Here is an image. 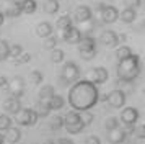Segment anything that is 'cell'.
I'll use <instances>...</instances> for the list:
<instances>
[{
	"label": "cell",
	"instance_id": "1",
	"mask_svg": "<svg viewBox=\"0 0 145 144\" xmlns=\"http://www.w3.org/2000/svg\"><path fill=\"white\" fill-rule=\"evenodd\" d=\"M99 90L95 84H91L86 79H80L77 82H73L69 89V97L67 102L72 106L73 111H90L98 103L99 100Z\"/></svg>",
	"mask_w": 145,
	"mask_h": 144
},
{
	"label": "cell",
	"instance_id": "2",
	"mask_svg": "<svg viewBox=\"0 0 145 144\" xmlns=\"http://www.w3.org/2000/svg\"><path fill=\"white\" fill-rule=\"evenodd\" d=\"M116 74H118L119 82H124V84L134 82L140 75V57L137 54H132L131 57L119 61Z\"/></svg>",
	"mask_w": 145,
	"mask_h": 144
},
{
	"label": "cell",
	"instance_id": "3",
	"mask_svg": "<svg viewBox=\"0 0 145 144\" xmlns=\"http://www.w3.org/2000/svg\"><path fill=\"white\" fill-rule=\"evenodd\" d=\"M78 54L83 61H91L96 56V39L90 34H83L78 44Z\"/></svg>",
	"mask_w": 145,
	"mask_h": 144
},
{
	"label": "cell",
	"instance_id": "4",
	"mask_svg": "<svg viewBox=\"0 0 145 144\" xmlns=\"http://www.w3.org/2000/svg\"><path fill=\"white\" fill-rule=\"evenodd\" d=\"M80 79V67L73 61H67L60 71V80L64 84H73Z\"/></svg>",
	"mask_w": 145,
	"mask_h": 144
},
{
	"label": "cell",
	"instance_id": "5",
	"mask_svg": "<svg viewBox=\"0 0 145 144\" xmlns=\"http://www.w3.org/2000/svg\"><path fill=\"white\" fill-rule=\"evenodd\" d=\"M86 80H90L91 84H95L96 87L101 84H106L108 80H109V72L106 67L103 65H98V67H95L91 71L88 72V75H86Z\"/></svg>",
	"mask_w": 145,
	"mask_h": 144
},
{
	"label": "cell",
	"instance_id": "6",
	"mask_svg": "<svg viewBox=\"0 0 145 144\" xmlns=\"http://www.w3.org/2000/svg\"><path fill=\"white\" fill-rule=\"evenodd\" d=\"M25 80L21 75H15L12 80H8V85H7V90L10 93V97L13 98H21L23 93H25Z\"/></svg>",
	"mask_w": 145,
	"mask_h": 144
},
{
	"label": "cell",
	"instance_id": "7",
	"mask_svg": "<svg viewBox=\"0 0 145 144\" xmlns=\"http://www.w3.org/2000/svg\"><path fill=\"white\" fill-rule=\"evenodd\" d=\"M106 102L109 103L111 108H122L125 105V92L122 89H114L106 95Z\"/></svg>",
	"mask_w": 145,
	"mask_h": 144
},
{
	"label": "cell",
	"instance_id": "8",
	"mask_svg": "<svg viewBox=\"0 0 145 144\" xmlns=\"http://www.w3.org/2000/svg\"><path fill=\"white\" fill-rule=\"evenodd\" d=\"M98 15H99V18H101V21H103V23H106V25H111V23H114V21H118L119 10L114 5H103L101 12H99Z\"/></svg>",
	"mask_w": 145,
	"mask_h": 144
},
{
	"label": "cell",
	"instance_id": "9",
	"mask_svg": "<svg viewBox=\"0 0 145 144\" xmlns=\"http://www.w3.org/2000/svg\"><path fill=\"white\" fill-rule=\"evenodd\" d=\"M82 38H83V33L80 31L78 28H75L73 25L62 31V39L65 41L67 44H78L82 41Z\"/></svg>",
	"mask_w": 145,
	"mask_h": 144
},
{
	"label": "cell",
	"instance_id": "10",
	"mask_svg": "<svg viewBox=\"0 0 145 144\" xmlns=\"http://www.w3.org/2000/svg\"><path fill=\"white\" fill-rule=\"evenodd\" d=\"M138 116H140V113H138L137 108H134V106H127V108L122 110L119 121H121V123H124V126H129V124H135V123H137Z\"/></svg>",
	"mask_w": 145,
	"mask_h": 144
},
{
	"label": "cell",
	"instance_id": "11",
	"mask_svg": "<svg viewBox=\"0 0 145 144\" xmlns=\"http://www.w3.org/2000/svg\"><path fill=\"white\" fill-rule=\"evenodd\" d=\"M93 17V12L90 7L86 5H80L75 8V12H73V20L77 21V23H80V25H83V23H88L90 20H91Z\"/></svg>",
	"mask_w": 145,
	"mask_h": 144
},
{
	"label": "cell",
	"instance_id": "12",
	"mask_svg": "<svg viewBox=\"0 0 145 144\" xmlns=\"http://www.w3.org/2000/svg\"><path fill=\"white\" fill-rule=\"evenodd\" d=\"M98 41L105 48H116V46H119L118 44V33L111 31V30H106V31L101 33Z\"/></svg>",
	"mask_w": 145,
	"mask_h": 144
},
{
	"label": "cell",
	"instance_id": "13",
	"mask_svg": "<svg viewBox=\"0 0 145 144\" xmlns=\"http://www.w3.org/2000/svg\"><path fill=\"white\" fill-rule=\"evenodd\" d=\"M5 17L10 18H16L21 15V7L18 0H5V10H3Z\"/></svg>",
	"mask_w": 145,
	"mask_h": 144
},
{
	"label": "cell",
	"instance_id": "14",
	"mask_svg": "<svg viewBox=\"0 0 145 144\" xmlns=\"http://www.w3.org/2000/svg\"><path fill=\"white\" fill-rule=\"evenodd\" d=\"M13 116L18 126H31V108H20Z\"/></svg>",
	"mask_w": 145,
	"mask_h": 144
},
{
	"label": "cell",
	"instance_id": "15",
	"mask_svg": "<svg viewBox=\"0 0 145 144\" xmlns=\"http://www.w3.org/2000/svg\"><path fill=\"white\" fill-rule=\"evenodd\" d=\"M3 137H5V143L8 144H16L21 141V129L20 128H15L10 126L7 131H3Z\"/></svg>",
	"mask_w": 145,
	"mask_h": 144
},
{
	"label": "cell",
	"instance_id": "16",
	"mask_svg": "<svg viewBox=\"0 0 145 144\" xmlns=\"http://www.w3.org/2000/svg\"><path fill=\"white\" fill-rule=\"evenodd\" d=\"M3 108H5V111H7L8 115H15V113H16V111H20V108H23V106H21L20 98L8 97L7 100L3 102Z\"/></svg>",
	"mask_w": 145,
	"mask_h": 144
},
{
	"label": "cell",
	"instance_id": "17",
	"mask_svg": "<svg viewBox=\"0 0 145 144\" xmlns=\"http://www.w3.org/2000/svg\"><path fill=\"white\" fill-rule=\"evenodd\" d=\"M65 106V98L62 97V95H57V93H54L52 97L47 100V108L51 111H57V110H62Z\"/></svg>",
	"mask_w": 145,
	"mask_h": 144
},
{
	"label": "cell",
	"instance_id": "18",
	"mask_svg": "<svg viewBox=\"0 0 145 144\" xmlns=\"http://www.w3.org/2000/svg\"><path fill=\"white\" fill-rule=\"evenodd\" d=\"M52 31H54V26L49 21H41L36 26V34L39 38H44V39L49 38V36H52Z\"/></svg>",
	"mask_w": 145,
	"mask_h": 144
},
{
	"label": "cell",
	"instance_id": "19",
	"mask_svg": "<svg viewBox=\"0 0 145 144\" xmlns=\"http://www.w3.org/2000/svg\"><path fill=\"white\" fill-rule=\"evenodd\" d=\"M125 137H127V134L124 133V129L118 128V129L109 131V134H108V141H109L111 144H122L125 141Z\"/></svg>",
	"mask_w": 145,
	"mask_h": 144
},
{
	"label": "cell",
	"instance_id": "20",
	"mask_svg": "<svg viewBox=\"0 0 145 144\" xmlns=\"http://www.w3.org/2000/svg\"><path fill=\"white\" fill-rule=\"evenodd\" d=\"M54 93H56V89H54V85H42L39 89V92H38V97H39V102H46L47 103V100L52 97Z\"/></svg>",
	"mask_w": 145,
	"mask_h": 144
},
{
	"label": "cell",
	"instance_id": "21",
	"mask_svg": "<svg viewBox=\"0 0 145 144\" xmlns=\"http://www.w3.org/2000/svg\"><path fill=\"white\" fill-rule=\"evenodd\" d=\"M119 18L122 20L124 23H134L137 20V10L135 8H127L125 7L122 12L119 13Z\"/></svg>",
	"mask_w": 145,
	"mask_h": 144
},
{
	"label": "cell",
	"instance_id": "22",
	"mask_svg": "<svg viewBox=\"0 0 145 144\" xmlns=\"http://www.w3.org/2000/svg\"><path fill=\"white\" fill-rule=\"evenodd\" d=\"M20 7H21V13H26V15H33L38 10L36 0H21Z\"/></svg>",
	"mask_w": 145,
	"mask_h": 144
},
{
	"label": "cell",
	"instance_id": "23",
	"mask_svg": "<svg viewBox=\"0 0 145 144\" xmlns=\"http://www.w3.org/2000/svg\"><path fill=\"white\" fill-rule=\"evenodd\" d=\"M60 10V3L59 0H46L44 2V12L49 15H56Z\"/></svg>",
	"mask_w": 145,
	"mask_h": 144
},
{
	"label": "cell",
	"instance_id": "24",
	"mask_svg": "<svg viewBox=\"0 0 145 144\" xmlns=\"http://www.w3.org/2000/svg\"><path fill=\"white\" fill-rule=\"evenodd\" d=\"M69 26H72V18H70L69 15H62V17H59L57 21H56V28H57L59 31H64Z\"/></svg>",
	"mask_w": 145,
	"mask_h": 144
},
{
	"label": "cell",
	"instance_id": "25",
	"mask_svg": "<svg viewBox=\"0 0 145 144\" xmlns=\"http://www.w3.org/2000/svg\"><path fill=\"white\" fill-rule=\"evenodd\" d=\"M132 54V49L129 48V46H125V44H121L116 49V57H118V61H122V59H127V57H131Z\"/></svg>",
	"mask_w": 145,
	"mask_h": 144
},
{
	"label": "cell",
	"instance_id": "26",
	"mask_svg": "<svg viewBox=\"0 0 145 144\" xmlns=\"http://www.w3.org/2000/svg\"><path fill=\"white\" fill-rule=\"evenodd\" d=\"M64 118V126H65V124H75V123H82V121H80V113L78 111H69V113H67L65 116H62Z\"/></svg>",
	"mask_w": 145,
	"mask_h": 144
},
{
	"label": "cell",
	"instance_id": "27",
	"mask_svg": "<svg viewBox=\"0 0 145 144\" xmlns=\"http://www.w3.org/2000/svg\"><path fill=\"white\" fill-rule=\"evenodd\" d=\"M49 128L52 131H59L64 128V118L59 116V115H56V116L49 118Z\"/></svg>",
	"mask_w": 145,
	"mask_h": 144
},
{
	"label": "cell",
	"instance_id": "28",
	"mask_svg": "<svg viewBox=\"0 0 145 144\" xmlns=\"http://www.w3.org/2000/svg\"><path fill=\"white\" fill-rule=\"evenodd\" d=\"M64 59H65V52L59 49V48H56L51 51V61H52L54 64H60V62H64Z\"/></svg>",
	"mask_w": 145,
	"mask_h": 144
},
{
	"label": "cell",
	"instance_id": "29",
	"mask_svg": "<svg viewBox=\"0 0 145 144\" xmlns=\"http://www.w3.org/2000/svg\"><path fill=\"white\" fill-rule=\"evenodd\" d=\"M10 54V44H8L7 39H0V61H5L8 59Z\"/></svg>",
	"mask_w": 145,
	"mask_h": 144
},
{
	"label": "cell",
	"instance_id": "30",
	"mask_svg": "<svg viewBox=\"0 0 145 144\" xmlns=\"http://www.w3.org/2000/svg\"><path fill=\"white\" fill-rule=\"evenodd\" d=\"M42 80H44V74L41 71H31L29 74V82L34 85H41L42 84Z\"/></svg>",
	"mask_w": 145,
	"mask_h": 144
},
{
	"label": "cell",
	"instance_id": "31",
	"mask_svg": "<svg viewBox=\"0 0 145 144\" xmlns=\"http://www.w3.org/2000/svg\"><path fill=\"white\" fill-rule=\"evenodd\" d=\"M12 118L8 116L7 113H3V115H0V133H3V131H7L10 126H12Z\"/></svg>",
	"mask_w": 145,
	"mask_h": 144
},
{
	"label": "cell",
	"instance_id": "32",
	"mask_svg": "<svg viewBox=\"0 0 145 144\" xmlns=\"http://www.w3.org/2000/svg\"><path fill=\"white\" fill-rule=\"evenodd\" d=\"M21 54H23V46H21V44H18V43H16V44L10 46V54H8V57H12L15 61V59L20 57Z\"/></svg>",
	"mask_w": 145,
	"mask_h": 144
},
{
	"label": "cell",
	"instance_id": "33",
	"mask_svg": "<svg viewBox=\"0 0 145 144\" xmlns=\"http://www.w3.org/2000/svg\"><path fill=\"white\" fill-rule=\"evenodd\" d=\"M36 113H38V116L39 118H47L49 115H51V110L47 108L46 102H39V103H38V110H36Z\"/></svg>",
	"mask_w": 145,
	"mask_h": 144
},
{
	"label": "cell",
	"instance_id": "34",
	"mask_svg": "<svg viewBox=\"0 0 145 144\" xmlns=\"http://www.w3.org/2000/svg\"><path fill=\"white\" fill-rule=\"evenodd\" d=\"M105 128H106L108 131L118 129V128H119V118H116V116H109V118H106V121H105Z\"/></svg>",
	"mask_w": 145,
	"mask_h": 144
},
{
	"label": "cell",
	"instance_id": "35",
	"mask_svg": "<svg viewBox=\"0 0 145 144\" xmlns=\"http://www.w3.org/2000/svg\"><path fill=\"white\" fill-rule=\"evenodd\" d=\"M93 120H95V116H93L91 111H82L80 113V121L83 126H90L93 123Z\"/></svg>",
	"mask_w": 145,
	"mask_h": 144
},
{
	"label": "cell",
	"instance_id": "36",
	"mask_svg": "<svg viewBox=\"0 0 145 144\" xmlns=\"http://www.w3.org/2000/svg\"><path fill=\"white\" fill-rule=\"evenodd\" d=\"M64 128L67 129V133H69V134H80V133L83 131V128H85V126H83L82 123H75V124H65Z\"/></svg>",
	"mask_w": 145,
	"mask_h": 144
},
{
	"label": "cell",
	"instance_id": "37",
	"mask_svg": "<svg viewBox=\"0 0 145 144\" xmlns=\"http://www.w3.org/2000/svg\"><path fill=\"white\" fill-rule=\"evenodd\" d=\"M57 43H59V39L56 38V36H49V38H46V41H44V49L52 51V49L57 48Z\"/></svg>",
	"mask_w": 145,
	"mask_h": 144
},
{
	"label": "cell",
	"instance_id": "38",
	"mask_svg": "<svg viewBox=\"0 0 145 144\" xmlns=\"http://www.w3.org/2000/svg\"><path fill=\"white\" fill-rule=\"evenodd\" d=\"M31 61V54L29 52H23L18 59H15V64H28Z\"/></svg>",
	"mask_w": 145,
	"mask_h": 144
},
{
	"label": "cell",
	"instance_id": "39",
	"mask_svg": "<svg viewBox=\"0 0 145 144\" xmlns=\"http://www.w3.org/2000/svg\"><path fill=\"white\" fill-rule=\"evenodd\" d=\"M124 3L127 8H135L137 10L138 7L142 5V0H124Z\"/></svg>",
	"mask_w": 145,
	"mask_h": 144
},
{
	"label": "cell",
	"instance_id": "40",
	"mask_svg": "<svg viewBox=\"0 0 145 144\" xmlns=\"http://www.w3.org/2000/svg\"><path fill=\"white\" fill-rule=\"evenodd\" d=\"M134 134H135V136H137L138 139H145V126H144V124H140L138 128H135Z\"/></svg>",
	"mask_w": 145,
	"mask_h": 144
},
{
	"label": "cell",
	"instance_id": "41",
	"mask_svg": "<svg viewBox=\"0 0 145 144\" xmlns=\"http://www.w3.org/2000/svg\"><path fill=\"white\" fill-rule=\"evenodd\" d=\"M83 144H101V139H99L98 136H86L85 137V143Z\"/></svg>",
	"mask_w": 145,
	"mask_h": 144
},
{
	"label": "cell",
	"instance_id": "42",
	"mask_svg": "<svg viewBox=\"0 0 145 144\" xmlns=\"http://www.w3.org/2000/svg\"><path fill=\"white\" fill-rule=\"evenodd\" d=\"M38 121H39V116H38L36 110H33V108H31V126H34Z\"/></svg>",
	"mask_w": 145,
	"mask_h": 144
},
{
	"label": "cell",
	"instance_id": "43",
	"mask_svg": "<svg viewBox=\"0 0 145 144\" xmlns=\"http://www.w3.org/2000/svg\"><path fill=\"white\" fill-rule=\"evenodd\" d=\"M56 144H75V143H73L70 137H59V139L56 141Z\"/></svg>",
	"mask_w": 145,
	"mask_h": 144
},
{
	"label": "cell",
	"instance_id": "44",
	"mask_svg": "<svg viewBox=\"0 0 145 144\" xmlns=\"http://www.w3.org/2000/svg\"><path fill=\"white\" fill-rule=\"evenodd\" d=\"M8 85V79L5 75H0V89H7Z\"/></svg>",
	"mask_w": 145,
	"mask_h": 144
},
{
	"label": "cell",
	"instance_id": "45",
	"mask_svg": "<svg viewBox=\"0 0 145 144\" xmlns=\"http://www.w3.org/2000/svg\"><path fill=\"white\" fill-rule=\"evenodd\" d=\"M125 39H127V36H125L124 33H119L118 34V44H124Z\"/></svg>",
	"mask_w": 145,
	"mask_h": 144
},
{
	"label": "cell",
	"instance_id": "46",
	"mask_svg": "<svg viewBox=\"0 0 145 144\" xmlns=\"http://www.w3.org/2000/svg\"><path fill=\"white\" fill-rule=\"evenodd\" d=\"M5 23V15H3V12H0V26Z\"/></svg>",
	"mask_w": 145,
	"mask_h": 144
},
{
	"label": "cell",
	"instance_id": "47",
	"mask_svg": "<svg viewBox=\"0 0 145 144\" xmlns=\"http://www.w3.org/2000/svg\"><path fill=\"white\" fill-rule=\"evenodd\" d=\"M0 144H5V137H3V133H0Z\"/></svg>",
	"mask_w": 145,
	"mask_h": 144
},
{
	"label": "cell",
	"instance_id": "48",
	"mask_svg": "<svg viewBox=\"0 0 145 144\" xmlns=\"http://www.w3.org/2000/svg\"><path fill=\"white\" fill-rule=\"evenodd\" d=\"M44 144H56V141H54V139H47Z\"/></svg>",
	"mask_w": 145,
	"mask_h": 144
},
{
	"label": "cell",
	"instance_id": "49",
	"mask_svg": "<svg viewBox=\"0 0 145 144\" xmlns=\"http://www.w3.org/2000/svg\"><path fill=\"white\" fill-rule=\"evenodd\" d=\"M33 144H38V143H33Z\"/></svg>",
	"mask_w": 145,
	"mask_h": 144
}]
</instances>
